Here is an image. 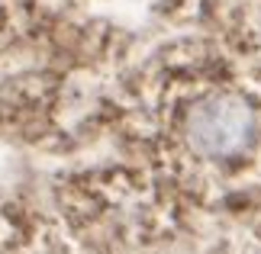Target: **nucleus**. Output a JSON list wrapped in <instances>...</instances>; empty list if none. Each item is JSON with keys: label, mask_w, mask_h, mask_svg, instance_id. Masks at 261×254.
Segmentation results:
<instances>
[{"label": "nucleus", "mask_w": 261, "mask_h": 254, "mask_svg": "<svg viewBox=\"0 0 261 254\" xmlns=\"http://www.w3.org/2000/svg\"><path fill=\"white\" fill-rule=\"evenodd\" d=\"M252 106L232 94H213L200 100L187 116V142L203 158H236L252 145Z\"/></svg>", "instance_id": "obj_1"}]
</instances>
